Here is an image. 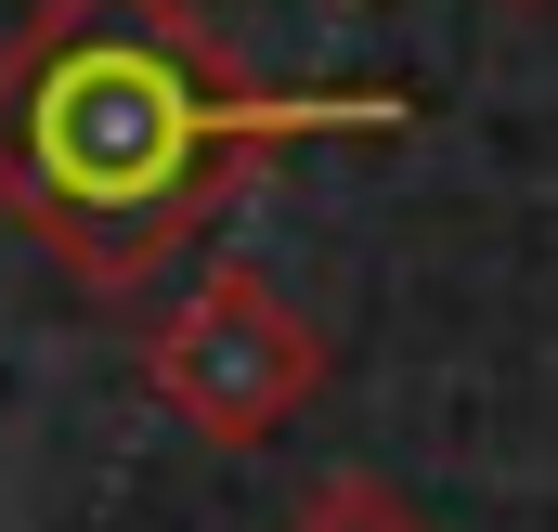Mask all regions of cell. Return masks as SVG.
Wrapping results in <instances>:
<instances>
[{
  "instance_id": "obj_3",
  "label": "cell",
  "mask_w": 558,
  "mask_h": 532,
  "mask_svg": "<svg viewBox=\"0 0 558 532\" xmlns=\"http://www.w3.org/2000/svg\"><path fill=\"white\" fill-rule=\"evenodd\" d=\"M286 532H428V520L390 494V481H364V468H351V481H325V494H312Z\"/></svg>"
},
{
  "instance_id": "obj_2",
  "label": "cell",
  "mask_w": 558,
  "mask_h": 532,
  "mask_svg": "<svg viewBox=\"0 0 558 532\" xmlns=\"http://www.w3.org/2000/svg\"><path fill=\"white\" fill-rule=\"evenodd\" d=\"M143 390L169 402L195 442H221V455H247V442H274L312 415L325 390V338H312V312L260 286V273H195V299L156 325V351H143Z\"/></svg>"
},
{
  "instance_id": "obj_1",
  "label": "cell",
  "mask_w": 558,
  "mask_h": 532,
  "mask_svg": "<svg viewBox=\"0 0 558 532\" xmlns=\"http://www.w3.org/2000/svg\"><path fill=\"white\" fill-rule=\"evenodd\" d=\"M403 105H274L182 0H39L0 39V221L92 286L169 261L286 131Z\"/></svg>"
}]
</instances>
